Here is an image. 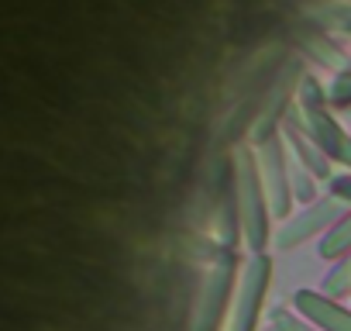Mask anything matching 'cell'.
<instances>
[{
	"mask_svg": "<svg viewBox=\"0 0 351 331\" xmlns=\"http://www.w3.org/2000/svg\"><path fill=\"white\" fill-rule=\"evenodd\" d=\"M330 18L337 21L341 32H351V4H337V8L330 11Z\"/></svg>",
	"mask_w": 351,
	"mask_h": 331,
	"instance_id": "13",
	"label": "cell"
},
{
	"mask_svg": "<svg viewBox=\"0 0 351 331\" xmlns=\"http://www.w3.org/2000/svg\"><path fill=\"white\" fill-rule=\"evenodd\" d=\"M279 135L286 141V152H289V162L300 166V170H306L317 183H330V159L320 152V145L303 131L300 117L293 114V107L282 114V124H279Z\"/></svg>",
	"mask_w": 351,
	"mask_h": 331,
	"instance_id": "7",
	"label": "cell"
},
{
	"mask_svg": "<svg viewBox=\"0 0 351 331\" xmlns=\"http://www.w3.org/2000/svg\"><path fill=\"white\" fill-rule=\"evenodd\" d=\"M238 255L224 245L217 252V259L210 262L197 307H193V331H217L224 314H231V300H234V286H238Z\"/></svg>",
	"mask_w": 351,
	"mask_h": 331,
	"instance_id": "3",
	"label": "cell"
},
{
	"mask_svg": "<svg viewBox=\"0 0 351 331\" xmlns=\"http://www.w3.org/2000/svg\"><path fill=\"white\" fill-rule=\"evenodd\" d=\"M317 255L324 259V262H337V259H344V255H351V207L334 221V228L317 242Z\"/></svg>",
	"mask_w": 351,
	"mask_h": 331,
	"instance_id": "9",
	"label": "cell"
},
{
	"mask_svg": "<svg viewBox=\"0 0 351 331\" xmlns=\"http://www.w3.org/2000/svg\"><path fill=\"white\" fill-rule=\"evenodd\" d=\"M293 307L317 331H351V310L344 304L324 297L320 290H296L293 293Z\"/></svg>",
	"mask_w": 351,
	"mask_h": 331,
	"instance_id": "8",
	"label": "cell"
},
{
	"mask_svg": "<svg viewBox=\"0 0 351 331\" xmlns=\"http://www.w3.org/2000/svg\"><path fill=\"white\" fill-rule=\"evenodd\" d=\"M324 93H327V100H330V107H351V52L344 56V62H341V69L327 80V87H324Z\"/></svg>",
	"mask_w": 351,
	"mask_h": 331,
	"instance_id": "11",
	"label": "cell"
},
{
	"mask_svg": "<svg viewBox=\"0 0 351 331\" xmlns=\"http://www.w3.org/2000/svg\"><path fill=\"white\" fill-rule=\"evenodd\" d=\"M255 162H258V176L269 197V211L276 221H286L293 214V180H289V152L279 131H265L255 141Z\"/></svg>",
	"mask_w": 351,
	"mask_h": 331,
	"instance_id": "4",
	"label": "cell"
},
{
	"mask_svg": "<svg viewBox=\"0 0 351 331\" xmlns=\"http://www.w3.org/2000/svg\"><path fill=\"white\" fill-rule=\"evenodd\" d=\"M272 286V259L265 252L248 255V262L238 273L231 314H228V331H258V317L265 307V293Z\"/></svg>",
	"mask_w": 351,
	"mask_h": 331,
	"instance_id": "5",
	"label": "cell"
},
{
	"mask_svg": "<svg viewBox=\"0 0 351 331\" xmlns=\"http://www.w3.org/2000/svg\"><path fill=\"white\" fill-rule=\"evenodd\" d=\"M293 114L300 117L303 131L320 145V152L330 162L348 166V173H351V131L334 117V107H330L320 80L303 76V83L296 90V100H293Z\"/></svg>",
	"mask_w": 351,
	"mask_h": 331,
	"instance_id": "2",
	"label": "cell"
},
{
	"mask_svg": "<svg viewBox=\"0 0 351 331\" xmlns=\"http://www.w3.org/2000/svg\"><path fill=\"white\" fill-rule=\"evenodd\" d=\"M320 293L330 297V300H344V297H351V255L330 262V273L324 276Z\"/></svg>",
	"mask_w": 351,
	"mask_h": 331,
	"instance_id": "10",
	"label": "cell"
},
{
	"mask_svg": "<svg viewBox=\"0 0 351 331\" xmlns=\"http://www.w3.org/2000/svg\"><path fill=\"white\" fill-rule=\"evenodd\" d=\"M344 211H348V204H341L337 197L324 194L320 201H313V204H306L303 211H296V214H289L286 221H279L272 242H276V249H282V252L300 249V245L310 242V238H324Z\"/></svg>",
	"mask_w": 351,
	"mask_h": 331,
	"instance_id": "6",
	"label": "cell"
},
{
	"mask_svg": "<svg viewBox=\"0 0 351 331\" xmlns=\"http://www.w3.org/2000/svg\"><path fill=\"white\" fill-rule=\"evenodd\" d=\"M272 331H317L306 317H300L289 307H276L272 310Z\"/></svg>",
	"mask_w": 351,
	"mask_h": 331,
	"instance_id": "12",
	"label": "cell"
},
{
	"mask_svg": "<svg viewBox=\"0 0 351 331\" xmlns=\"http://www.w3.org/2000/svg\"><path fill=\"white\" fill-rule=\"evenodd\" d=\"M231 204H234V228H238V238L245 242V249H252V255L265 252L272 242V211H269V197H265V187L258 176V162H255L252 145L234 148Z\"/></svg>",
	"mask_w": 351,
	"mask_h": 331,
	"instance_id": "1",
	"label": "cell"
}]
</instances>
